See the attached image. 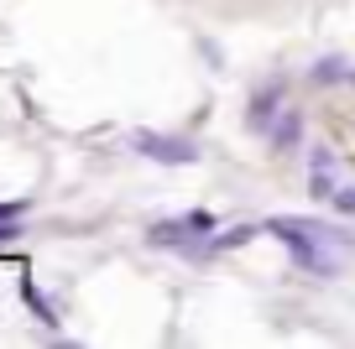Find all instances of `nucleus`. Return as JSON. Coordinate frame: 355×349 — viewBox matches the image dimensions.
<instances>
[{
	"label": "nucleus",
	"mask_w": 355,
	"mask_h": 349,
	"mask_svg": "<svg viewBox=\"0 0 355 349\" xmlns=\"http://www.w3.org/2000/svg\"><path fill=\"white\" fill-rule=\"evenodd\" d=\"M272 235H282V245L293 251V261L303 271H319V276H334L345 266V251H350V229L340 224H324V219H272Z\"/></svg>",
	"instance_id": "nucleus-1"
},
{
	"label": "nucleus",
	"mask_w": 355,
	"mask_h": 349,
	"mask_svg": "<svg viewBox=\"0 0 355 349\" xmlns=\"http://www.w3.org/2000/svg\"><path fill=\"white\" fill-rule=\"evenodd\" d=\"M131 146L141 156H152V162H167V167H189L193 156H199V146L189 141V136H157V131H136Z\"/></svg>",
	"instance_id": "nucleus-2"
},
{
	"label": "nucleus",
	"mask_w": 355,
	"mask_h": 349,
	"mask_svg": "<svg viewBox=\"0 0 355 349\" xmlns=\"http://www.w3.org/2000/svg\"><path fill=\"white\" fill-rule=\"evenodd\" d=\"M214 229L209 214H183V219H162V224H152V240L157 245H173V251H183L189 240H204Z\"/></svg>",
	"instance_id": "nucleus-3"
},
{
	"label": "nucleus",
	"mask_w": 355,
	"mask_h": 349,
	"mask_svg": "<svg viewBox=\"0 0 355 349\" xmlns=\"http://www.w3.org/2000/svg\"><path fill=\"white\" fill-rule=\"evenodd\" d=\"M282 105H288L282 84H266V89H256V94H251V105H245V125H251L256 136H266V131H272V120L282 115Z\"/></svg>",
	"instance_id": "nucleus-4"
},
{
	"label": "nucleus",
	"mask_w": 355,
	"mask_h": 349,
	"mask_svg": "<svg viewBox=\"0 0 355 349\" xmlns=\"http://www.w3.org/2000/svg\"><path fill=\"white\" fill-rule=\"evenodd\" d=\"M266 141H272V152H293V146L303 141V115H298V109H288V105H282V115L272 120Z\"/></svg>",
	"instance_id": "nucleus-5"
},
{
	"label": "nucleus",
	"mask_w": 355,
	"mask_h": 349,
	"mask_svg": "<svg viewBox=\"0 0 355 349\" xmlns=\"http://www.w3.org/2000/svg\"><path fill=\"white\" fill-rule=\"evenodd\" d=\"M21 297H26V307L37 313V323H42V328H58V313H53V303H47V297L37 292L32 282H21Z\"/></svg>",
	"instance_id": "nucleus-6"
},
{
	"label": "nucleus",
	"mask_w": 355,
	"mask_h": 349,
	"mask_svg": "<svg viewBox=\"0 0 355 349\" xmlns=\"http://www.w3.org/2000/svg\"><path fill=\"white\" fill-rule=\"evenodd\" d=\"M340 78H345L340 57H319V63H313V84H340Z\"/></svg>",
	"instance_id": "nucleus-7"
},
{
	"label": "nucleus",
	"mask_w": 355,
	"mask_h": 349,
	"mask_svg": "<svg viewBox=\"0 0 355 349\" xmlns=\"http://www.w3.org/2000/svg\"><path fill=\"white\" fill-rule=\"evenodd\" d=\"M251 235H256V229H251V224H235V229H230V235H220V240H214V245H209V251H230V245H245V240H251Z\"/></svg>",
	"instance_id": "nucleus-8"
},
{
	"label": "nucleus",
	"mask_w": 355,
	"mask_h": 349,
	"mask_svg": "<svg viewBox=\"0 0 355 349\" xmlns=\"http://www.w3.org/2000/svg\"><path fill=\"white\" fill-rule=\"evenodd\" d=\"M340 214H355V188H334V198H329Z\"/></svg>",
	"instance_id": "nucleus-9"
},
{
	"label": "nucleus",
	"mask_w": 355,
	"mask_h": 349,
	"mask_svg": "<svg viewBox=\"0 0 355 349\" xmlns=\"http://www.w3.org/2000/svg\"><path fill=\"white\" fill-rule=\"evenodd\" d=\"M16 214H21V204H0V224H11Z\"/></svg>",
	"instance_id": "nucleus-10"
},
{
	"label": "nucleus",
	"mask_w": 355,
	"mask_h": 349,
	"mask_svg": "<svg viewBox=\"0 0 355 349\" xmlns=\"http://www.w3.org/2000/svg\"><path fill=\"white\" fill-rule=\"evenodd\" d=\"M0 240H16V224H0Z\"/></svg>",
	"instance_id": "nucleus-11"
}]
</instances>
